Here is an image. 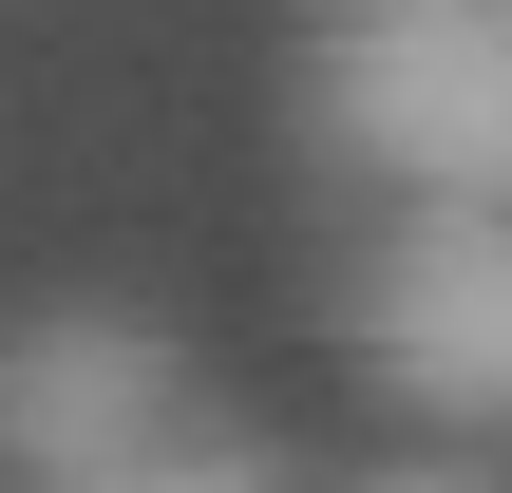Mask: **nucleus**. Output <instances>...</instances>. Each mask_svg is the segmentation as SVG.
<instances>
[{"instance_id": "f257e3e1", "label": "nucleus", "mask_w": 512, "mask_h": 493, "mask_svg": "<svg viewBox=\"0 0 512 493\" xmlns=\"http://www.w3.org/2000/svg\"><path fill=\"white\" fill-rule=\"evenodd\" d=\"M304 114L418 209H512V0H323Z\"/></svg>"}, {"instance_id": "f03ea898", "label": "nucleus", "mask_w": 512, "mask_h": 493, "mask_svg": "<svg viewBox=\"0 0 512 493\" xmlns=\"http://www.w3.org/2000/svg\"><path fill=\"white\" fill-rule=\"evenodd\" d=\"M361 361L418 418H512V209H399L361 266Z\"/></svg>"}, {"instance_id": "7ed1b4c3", "label": "nucleus", "mask_w": 512, "mask_h": 493, "mask_svg": "<svg viewBox=\"0 0 512 493\" xmlns=\"http://www.w3.org/2000/svg\"><path fill=\"white\" fill-rule=\"evenodd\" d=\"M171 342L152 323H114V304H57V323H19L0 342V456L38 493H76V475H133L152 437H171Z\"/></svg>"}, {"instance_id": "20e7f679", "label": "nucleus", "mask_w": 512, "mask_h": 493, "mask_svg": "<svg viewBox=\"0 0 512 493\" xmlns=\"http://www.w3.org/2000/svg\"><path fill=\"white\" fill-rule=\"evenodd\" d=\"M76 493H266V475H247V456H171V437H152L133 475H76Z\"/></svg>"}, {"instance_id": "39448f33", "label": "nucleus", "mask_w": 512, "mask_h": 493, "mask_svg": "<svg viewBox=\"0 0 512 493\" xmlns=\"http://www.w3.org/2000/svg\"><path fill=\"white\" fill-rule=\"evenodd\" d=\"M380 493H475V475H380Z\"/></svg>"}]
</instances>
